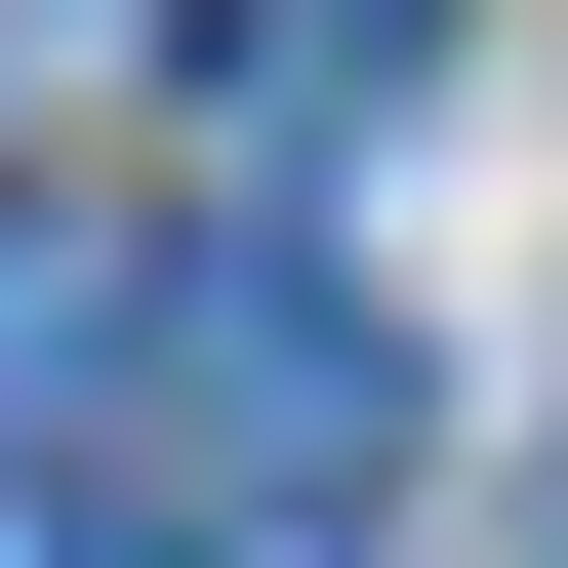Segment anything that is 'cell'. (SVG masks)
<instances>
[{"instance_id": "3", "label": "cell", "mask_w": 568, "mask_h": 568, "mask_svg": "<svg viewBox=\"0 0 568 568\" xmlns=\"http://www.w3.org/2000/svg\"><path fill=\"white\" fill-rule=\"evenodd\" d=\"M122 41H163V0H0V122H41V82H122Z\"/></svg>"}, {"instance_id": "4", "label": "cell", "mask_w": 568, "mask_h": 568, "mask_svg": "<svg viewBox=\"0 0 568 568\" xmlns=\"http://www.w3.org/2000/svg\"><path fill=\"white\" fill-rule=\"evenodd\" d=\"M528 528H568V487H528Z\"/></svg>"}, {"instance_id": "2", "label": "cell", "mask_w": 568, "mask_h": 568, "mask_svg": "<svg viewBox=\"0 0 568 568\" xmlns=\"http://www.w3.org/2000/svg\"><path fill=\"white\" fill-rule=\"evenodd\" d=\"M447 82V0H203V163H366Z\"/></svg>"}, {"instance_id": "1", "label": "cell", "mask_w": 568, "mask_h": 568, "mask_svg": "<svg viewBox=\"0 0 568 568\" xmlns=\"http://www.w3.org/2000/svg\"><path fill=\"white\" fill-rule=\"evenodd\" d=\"M406 447H447V406H406L366 284H325V244H203V284H122L82 406H0V528H41V568H284V528H366Z\"/></svg>"}]
</instances>
